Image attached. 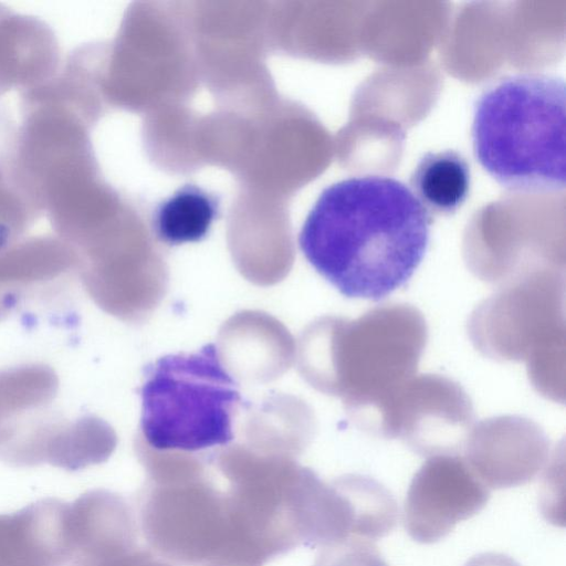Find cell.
I'll use <instances>...</instances> for the list:
<instances>
[{"instance_id": "3", "label": "cell", "mask_w": 566, "mask_h": 566, "mask_svg": "<svg viewBox=\"0 0 566 566\" xmlns=\"http://www.w3.org/2000/svg\"><path fill=\"white\" fill-rule=\"evenodd\" d=\"M140 396L143 434L155 450L198 452L233 440L241 395L214 344L147 365Z\"/></svg>"}, {"instance_id": "4", "label": "cell", "mask_w": 566, "mask_h": 566, "mask_svg": "<svg viewBox=\"0 0 566 566\" xmlns=\"http://www.w3.org/2000/svg\"><path fill=\"white\" fill-rule=\"evenodd\" d=\"M140 536L176 566H238L226 491L195 478L154 479L135 506Z\"/></svg>"}, {"instance_id": "5", "label": "cell", "mask_w": 566, "mask_h": 566, "mask_svg": "<svg viewBox=\"0 0 566 566\" xmlns=\"http://www.w3.org/2000/svg\"><path fill=\"white\" fill-rule=\"evenodd\" d=\"M489 499V488L462 461L431 459L409 485L403 504L406 531L418 543H436L479 513Z\"/></svg>"}, {"instance_id": "1", "label": "cell", "mask_w": 566, "mask_h": 566, "mask_svg": "<svg viewBox=\"0 0 566 566\" xmlns=\"http://www.w3.org/2000/svg\"><path fill=\"white\" fill-rule=\"evenodd\" d=\"M430 224V213L403 182L350 177L321 192L298 245L340 294L380 301L403 286L421 263Z\"/></svg>"}, {"instance_id": "12", "label": "cell", "mask_w": 566, "mask_h": 566, "mask_svg": "<svg viewBox=\"0 0 566 566\" xmlns=\"http://www.w3.org/2000/svg\"><path fill=\"white\" fill-rule=\"evenodd\" d=\"M15 135L11 125L0 134V249L11 244L41 214L20 178Z\"/></svg>"}, {"instance_id": "6", "label": "cell", "mask_w": 566, "mask_h": 566, "mask_svg": "<svg viewBox=\"0 0 566 566\" xmlns=\"http://www.w3.org/2000/svg\"><path fill=\"white\" fill-rule=\"evenodd\" d=\"M63 528L66 566H105L140 547L135 506L105 489L66 503Z\"/></svg>"}, {"instance_id": "7", "label": "cell", "mask_w": 566, "mask_h": 566, "mask_svg": "<svg viewBox=\"0 0 566 566\" xmlns=\"http://www.w3.org/2000/svg\"><path fill=\"white\" fill-rule=\"evenodd\" d=\"M61 62L60 44L50 25L0 3V96L49 81Z\"/></svg>"}, {"instance_id": "15", "label": "cell", "mask_w": 566, "mask_h": 566, "mask_svg": "<svg viewBox=\"0 0 566 566\" xmlns=\"http://www.w3.org/2000/svg\"><path fill=\"white\" fill-rule=\"evenodd\" d=\"M464 566H521L514 558L501 553H482L469 559Z\"/></svg>"}, {"instance_id": "9", "label": "cell", "mask_w": 566, "mask_h": 566, "mask_svg": "<svg viewBox=\"0 0 566 566\" xmlns=\"http://www.w3.org/2000/svg\"><path fill=\"white\" fill-rule=\"evenodd\" d=\"M410 186L429 213L448 216L455 212L468 198L470 166L454 150L429 151L416 165Z\"/></svg>"}, {"instance_id": "11", "label": "cell", "mask_w": 566, "mask_h": 566, "mask_svg": "<svg viewBox=\"0 0 566 566\" xmlns=\"http://www.w3.org/2000/svg\"><path fill=\"white\" fill-rule=\"evenodd\" d=\"M219 213V199L195 185H185L160 202L153 214L156 238L168 245L203 240Z\"/></svg>"}, {"instance_id": "10", "label": "cell", "mask_w": 566, "mask_h": 566, "mask_svg": "<svg viewBox=\"0 0 566 566\" xmlns=\"http://www.w3.org/2000/svg\"><path fill=\"white\" fill-rule=\"evenodd\" d=\"M343 502L347 539L374 542L388 535L398 521L394 495L382 484L363 475H345L334 481Z\"/></svg>"}, {"instance_id": "16", "label": "cell", "mask_w": 566, "mask_h": 566, "mask_svg": "<svg viewBox=\"0 0 566 566\" xmlns=\"http://www.w3.org/2000/svg\"><path fill=\"white\" fill-rule=\"evenodd\" d=\"M49 566H54V565H49Z\"/></svg>"}, {"instance_id": "14", "label": "cell", "mask_w": 566, "mask_h": 566, "mask_svg": "<svg viewBox=\"0 0 566 566\" xmlns=\"http://www.w3.org/2000/svg\"><path fill=\"white\" fill-rule=\"evenodd\" d=\"M105 566H176L151 552L148 547H139L133 553L120 557Z\"/></svg>"}, {"instance_id": "8", "label": "cell", "mask_w": 566, "mask_h": 566, "mask_svg": "<svg viewBox=\"0 0 566 566\" xmlns=\"http://www.w3.org/2000/svg\"><path fill=\"white\" fill-rule=\"evenodd\" d=\"M63 504L45 497L0 514V566H65Z\"/></svg>"}, {"instance_id": "13", "label": "cell", "mask_w": 566, "mask_h": 566, "mask_svg": "<svg viewBox=\"0 0 566 566\" xmlns=\"http://www.w3.org/2000/svg\"><path fill=\"white\" fill-rule=\"evenodd\" d=\"M314 566H388L373 542L349 538L321 547Z\"/></svg>"}, {"instance_id": "2", "label": "cell", "mask_w": 566, "mask_h": 566, "mask_svg": "<svg viewBox=\"0 0 566 566\" xmlns=\"http://www.w3.org/2000/svg\"><path fill=\"white\" fill-rule=\"evenodd\" d=\"M565 82L522 73L495 82L474 104L473 153L482 168L512 191L565 188Z\"/></svg>"}]
</instances>
